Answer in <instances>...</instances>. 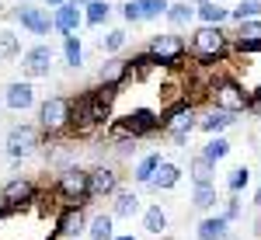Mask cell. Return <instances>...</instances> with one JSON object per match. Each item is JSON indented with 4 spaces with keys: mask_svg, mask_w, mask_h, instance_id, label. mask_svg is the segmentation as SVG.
Returning <instances> with one entry per match:
<instances>
[{
    "mask_svg": "<svg viewBox=\"0 0 261 240\" xmlns=\"http://www.w3.org/2000/svg\"><path fill=\"white\" fill-rule=\"evenodd\" d=\"M233 52V39L226 35L223 24H199L195 32H188V56L199 66H220Z\"/></svg>",
    "mask_w": 261,
    "mask_h": 240,
    "instance_id": "obj_1",
    "label": "cell"
},
{
    "mask_svg": "<svg viewBox=\"0 0 261 240\" xmlns=\"http://www.w3.org/2000/svg\"><path fill=\"white\" fill-rule=\"evenodd\" d=\"M205 101H209L213 108H223V112L241 115V112H247V104H251V91H247L237 77L216 73V77L205 80Z\"/></svg>",
    "mask_w": 261,
    "mask_h": 240,
    "instance_id": "obj_2",
    "label": "cell"
},
{
    "mask_svg": "<svg viewBox=\"0 0 261 240\" xmlns=\"http://www.w3.org/2000/svg\"><path fill=\"white\" fill-rule=\"evenodd\" d=\"M112 122V108H105L94 101L91 91H84L73 98V119H70V132L77 136V140H91L98 129H105Z\"/></svg>",
    "mask_w": 261,
    "mask_h": 240,
    "instance_id": "obj_3",
    "label": "cell"
},
{
    "mask_svg": "<svg viewBox=\"0 0 261 240\" xmlns=\"http://www.w3.org/2000/svg\"><path fill=\"white\" fill-rule=\"evenodd\" d=\"M70 119H73V98L66 94H53L39 104V129L42 140H60L63 132H70Z\"/></svg>",
    "mask_w": 261,
    "mask_h": 240,
    "instance_id": "obj_4",
    "label": "cell"
},
{
    "mask_svg": "<svg viewBox=\"0 0 261 240\" xmlns=\"http://www.w3.org/2000/svg\"><path fill=\"white\" fill-rule=\"evenodd\" d=\"M53 195L63 199V205H87L91 202V171L87 167H63L56 174V184H53Z\"/></svg>",
    "mask_w": 261,
    "mask_h": 240,
    "instance_id": "obj_5",
    "label": "cell"
},
{
    "mask_svg": "<svg viewBox=\"0 0 261 240\" xmlns=\"http://www.w3.org/2000/svg\"><path fill=\"white\" fill-rule=\"evenodd\" d=\"M161 119H164V136H171L178 146H185L188 136L199 129V112H195V104H192L188 98L167 104V108L161 112Z\"/></svg>",
    "mask_w": 261,
    "mask_h": 240,
    "instance_id": "obj_6",
    "label": "cell"
},
{
    "mask_svg": "<svg viewBox=\"0 0 261 240\" xmlns=\"http://www.w3.org/2000/svg\"><path fill=\"white\" fill-rule=\"evenodd\" d=\"M146 52L161 63V70H178L181 60L188 56V39L171 28V32H161V35H153L146 42Z\"/></svg>",
    "mask_w": 261,
    "mask_h": 240,
    "instance_id": "obj_7",
    "label": "cell"
},
{
    "mask_svg": "<svg viewBox=\"0 0 261 240\" xmlns=\"http://www.w3.org/2000/svg\"><path fill=\"white\" fill-rule=\"evenodd\" d=\"M39 199H42L39 181L28 178V174H14L11 181H4V188H0V202H4L7 216H11V212H18V209H28V205H35Z\"/></svg>",
    "mask_w": 261,
    "mask_h": 240,
    "instance_id": "obj_8",
    "label": "cell"
},
{
    "mask_svg": "<svg viewBox=\"0 0 261 240\" xmlns=\"http://www.w3.org/2000/svg\"><path fill=\"white\" fill-rule=\"evenodd\" d=\"M11 14H14V21H18L28 35H49V32H56L49 7H39V4H32V0H21Z\"/></svg>",
    "mask_w": 261,
    "mask_h": 240,
    "instance_id": "obj_9",
    "label": "cell"
},
{
    "mask_svg": "<svg viewBox=\"0 0 261 240\" xmlns=\"http://www.w3.org/2000/svg\"><path fill=\"white\" fill-rule=\"evenodd\" d=\"M119 122L125 125V132H129L133 140L164 132V119H161V112H153V108H133V112H125Z\"/></svg>",
    "mask_w": 261,
    "mask_h": 240,
    "instance_id": "obj_10",
    "label": "cell"
},
{
    "mask_svg": "<svg viewBox=\"0 0 261 240\" xmlns=\"http://www.w3.org/2000/svg\"><path fill=\"white\" fill-rule=\"evenodd\" d=\"M49 70H53V45H32V49H24L21 52V73L28 80H39V77H49Z\"/></svg>",
    "mask_w": 261,
    "mask_h": 240,
    "instance_id": "obj_11",
    "label": "cell"
},
{
    "mask_svg": "<svg viewBox=\"0 0 261 240\" xmlns=\"http://www.w3.org/2000/svg\"><path fill=\"white\" fill-rule=\"evenodd\" d=\"M87 212H84V205H63L60 212H56V237L60 240H73L81 237V233H87Z\"/></svg>",
    "mask_w": 261,
    "mask_h": 240,
    "instance_id": "obj_12",
    "label": "cell"
},
{
    "mask_svg": "<svg viewBox=\"0 0 261 240\" xmlns=\"http://www.w3.org/2000/svg\"><path fill=\"white\" fill-rule=\"evenodd\" d=\"M42 140V129L39 125H14L11 132H7V153L14 160H24L35 153V146Z\"/></svg>",
    "mask_w": 261,
    "mask_h": 240,
    "instance_id": "obj_13",
    "label": "cell"
},
{
    "mask_svg": "<svg viewBox=\"0 0 261 240\" xmlns=\"http://www.w3.org/2000/svg\"><path fill=\"white\" fill-rule=\"evenodd\" d=\"M122 188V174L115 164H98L91 167V199H112Z\"/></svg>",
    "mask_w": 261,
    "mask_h": 240,
    "instance_id": "obj_14",
    "label": "cell"
},
{
    "mask_svg": "<svg viewBox=\"0 0 261 240\" xmlns=\"http://www.w3.org/2000/svg\"><path fill=\"white\" fill-rule=\"evenodd\" d=\"M233 52H241V56H258L261 52V18L237 24V32H233Z\"/></svg>",
    "mask_w": 261,
    "mask_h": 240,
    "instance_id": "obj_15",
    "label": "cell"
},
{
    "mask_svg": "<svg viewBox=\"0 0 261 240\" xmlns=\"http://www.w3.org/2000/svg\"><path fill=\"white\" fill-rule=\"evenodd\" d=\"M125 80H133V60L125 56H108L98 70V84H112V87H122Z\"/></svg>",
    "mask_w": 261,
    "mask_h": 240,
    "instance_id": "obj_16",
    "label": "cell"
},
{
    "mask_svg": "<svg viewBox=\"0 0 261 240\" xmlns=\"http://www.w3.org/2000/svg\"><path fill=\"white\" fill-rule=\"evenodd\" d=\"M4 104H7L11 112H28V108L35 104V87H32V80H11V84L4 87Z\"/></svg>",
    "mask_w": 261,
    "mask_h": 240,
    "instance_id": "obj_17",
    "label": "cell"
},
{
    "mask_svg": "<svg viewBox=\"0 0 261 240\" xmlns=\"http://www.w3.org/2000/svg\"><path fill=\"white\" fill-rule=\"evenodd\" d=\"M81 24H84V11L73 0H66V4H60V7L53 11V28H56L60 35H77Z\"/></svg>",
    "mask_w": 261,
    "mask_h": 240,
    "instance_id": "obj_18",
    "label": "cell"
},
{
    "mask_svg": "<svg viewBox=\"0 0 261 240\" xmlns=\"http://www.w3.org/2000/svg\"><path fill=\"white\" fill-rule=\"evenodd\" d=\"M233 122H237L233 112H223V108H213V104H209V108L199 115V129L205 132V136H220V132H226Z\"/></svg>",
    "mask_w": 261,
    "mask_h": 240,
    "instance_id": "obj_19",
    "label": "cell"
},
{
    "mask_svg": "<svg viewBox=\"0 0 261 240\" xmlns=\"http://www.w3.org/2000/svg\"><path fill=\"white\" fill-rule=\"evenodd\" d=\"M233 223L223 220V216H205L199 223V230H195V237L199 240H237V233L230 230Z\"/></svg>",
    "mask_w": 261,
    "mask_h": 240,
    "instance_id": "obj_20",
    "label": "cell"
},
{
    "mask_svg": "<svg viewBox=\"0 0 261 240\" xmlns=\"http://www.w3.org/2000/svg\"><path fill=\"white\" fill-rule=\"evenodd\" d=\"M140 209H143L140 195H136L133 188H119V192L112 195V216H115V220H133Z\"/></svg>",
    "mask_w": 261,
    "mask_h": 240,
    "instance_id": "obj_21",
    "label": "cell"
},
{
    "mask_svg": "<svg viewBox=\"0 0 261 240\" xmlns=\"http://www.w3.org/2000/svg\"><path fill=\"white\" fill-rule=\"evenodd\" d=\"M178 181H181V167L174 160H161V167L153 171V178H150L146 188H153V192H171Z\"/></svg>",
    "mask_w": 261,
    "mask_h": 240,
    "instance_id": "obj_22",
    "label": "cell"
},
{
    "mask_svg": "<svg viewBox=\"0 0 261 240\" xmlns=\"http://www.w3.org/2000/svg\"><path fill=\"white\" fill-rule=\"evenodd\" d=\"M164 18H167V24H171L174 32H181V28H192V21L199 18V11H195V4H188V0H174Z\"/></svg>",
    "mask_w": 261,
    "mask_h": 240,
    "instance_id": "obj_23",
    "label": "cell"
},
{
    "mask_svg": "<svg viewBox=\"0 0 261 240\" xmlns=\"http://www.w3.org/2000/svg\"><path fill=\"white\" fill-rule=\"evenodd\" d=\"M87 237L91 240H115V216L112 212H98V216H91L87 223Z\"/></svg>",
    "mask_w": 261,
    "mask_h": 240,
    "instance_id": "obj_24",
    "label": "cell"
},
{
    "mask_svg": "<svg viewBox=\"0 0 261 240\" xmlns=\"http://www.w3.org/2000/svg\"><path fill=\"white\" fill-rule=\"evenodd\" d=\"M143 230H146L150 237L167 233V212H164L161 202H153V205H146V209H143Z\"/></svg>",
    "mask_w": 261,
    "mask_h": 240,
    "instance_id": "obj_25",
    "label": "cell"
},
{
    "mask_svg": "<svg viewBox=\"0 0 261 240\" xmlns=\"http://www.w3.org/2000/svg\"><path fill=\"white\" fill-rule=\"evenodd\" d=\"M195 11H199L202 24H226L230 21V7H223L220 0H202V4H195Z\"/></svg>",
    "mask_w": 261,
    "mask_h": 240,
    "instance_id": "obj_26",
    "label": "cell"
},
{
    "mask_svg": "<svg viewBox=\"0 0 261 240\" xmlns=\"http://www.w3.org/2000/svg\"><path fill=\"white\" fill-rule=\"evenodd\" d=\"M216 202H220V192H216V184H213V181H205V184H195V188H192V209L209 212Z\"/></svg>",
    "mask_w": 261,
    "mask_h": 240,
    "instance_id": "obj_27",
    "label": "cell"
},
{
    "mask_svg": "<svg viewBox=\"0 0 261 240\" xmlns=\"http://www.w3.org/2000/svg\"><path fill=\"white\" fill-rule=\"evenodd\" d=\"M161 160H164L161 153H146V157H140V160H136V167H133V181L146 188V184H150V178H153V171L161 167Z\"/></svg>",
    "mask_w": 261,
    "mask_h": 240,
    "instance_id": "obj_28",
    "label": "cell"
},
{
    "mask_svg": "<svg viewBox=\"0 0 261 240\" xmlns=\"http://www.w3.org/2000/svg\"><path fill=\"white\" fill-rule=\"evenodd\" d=\"M230 150H233V143H230V140L220 132V136H209V140H205V146H202V157L213 160V164H220V160L230 157Z\"/></svg>",
    "mask_w": 261,
    "mask_h": 240,
    "instance_id": "obj_29",
    "label": "cell"
},
{
    "mask_svg": "<svg viewBox=\"0 0 261 240\" xmlns=\"http://www.w3.org/2000/svg\"><path fill=\"white\" fill-rule=\"evenodd\" d=\"M108 18H112V4L108 0H91L84 7V24H91V28H101Z\"/></svg>",
    "mask_w": 261,
    "mask_h": 240,
    "instance_id": "obj_30",
    "label": "cell"
},
{
    "mask_svg": "<svg viewBox=\"0 0 261 240\" xmlns=\"http://www.w3.org/2000/svg\"><path fill=\"white\" fill-rule=\"evenodd\" d=\"M188 174H192L195 184H205V181H213V174H216V164H213V160H205L202 153H195V157L188 160Z\"/></svg>",
    "mask_w": 261,
    "mask_h": 240,
    "instance_id": "obj_31",
    "label": "cell"
},
{
    "mask_svg": "<svg viewBox=\"0 0 261 240\" xmlns=\"http://www.w3.org/2000/svg\"><path fill=\"white\" fill-rule=\"evenodd\" d=\"M125 42H129L125 28H108V32L101 35V52H105V56H119L122 49H125Z\"/></svg>",
    "mask_w": 261,
    "mask_h": 240,
    "instance_id": "obj_32",
    "label": "cell"
},
{
    "mask_svg": "<svg viewBox=\"0 0 261 240\" xmlns=\"http://www.w3.org/2000/svg\"><path fill=\"white\" fill-rule=\"evenodd\" d=\"M63 60H66V66H73V70H81V66H84L81 35H63Z\"/></svg>",
    "mask_w": 261,
    "mask_h": 240,
    "instance_id": "obj_33",
    "label": "cell"
},
{
    "mask_svg": "<svg viewBox=\"0 0 261 240\" xmlns=\"http://www.w3.org/2000/svg\"><path fill=\"white\" fill-rule=\"evenodd\" d=\"M45 160L49 164H56V167H70L73 164V146H63V143H49L45 140Z\"/></svg>",
    "mask_w": 261,
    "mask_h": 240,
    "instance_id": "obj_34",
    "label": "cell"
},
{
    "mask_svg": "<svg viewBox=\"0 0 261 240\" xmlns=\"http://www.w3.org/2000/svg\"><path fill=\"white\" fill-rule=\"evenodd\" d=\"M261 18V0H237V7H230V21L241 24V21H254Z\"/></svg>",
    "mask_w": 261,
    "mask_h": 240,
    "instance_id": "obj_35",
    "label": "cell"
},
{
    "mask_svg": "<svg viewBox=\"0 0 261 240\" xmlns=\"http://www.w3.org/2000/svg\"><path fill=\"white\" fill-rule=\"evenodd\" d=\"M21 56V35L11 28H0V60H18Z\"/></svg>",
    "mask_w": 261,
    "mask_h": 240,
    "instance_id": "obj_36",
    "label": "cell"
},
{
    "mask_svg": "<svg viewBox=\"0 0 261 240\" xmlns=\"http://www.w3.org/2000/svg\"><path fill=\"white\" fill-rule=\"evenodd\" d=\"M247 184H251V167H247V164H237V167L226 174V192H230V195H241Z\"/></svg>",
    "mask_w": 261,
    "mask_h": 240,
    "instance_id": "obj_37",
    "label": "cell"
},
{
    "mask_svg": "<svg viewBox=\"0 0 261 240\" xmlns=\"http://www.w3.org/2000/svg\"><path fill=\"white\" fill-rule=\"evenodd\" d=\"M136 7H140V18L143 21H157V18L167 14L171 0H136Z\"/></svg>",
    "mask_w": 261,
    "mask_h": 240,
    "instance_id": "obj_38",
    "label": "cell"
},
{
    "mask_svg": "<svg viewBox=\"0 0 261 240\" xmlns=\"http://www.w3.org/2000/svg\"><path fill=\"white\" fill-rule=\"evenodd\" d=\"M129 60H133V80L146 77V73H153V70H161V63L153 60L146 49H143V52H136V56H129Z\"/></svg>",
    "mask_w": 261,
    "mask_h": 240,
    "instance_id": "obj_39",
    "label": "cell"
},
{
    "mask_svg": "<svg viewBox=\"0 0 261 240\" xmlns=\"http://www.w3.org/2000/svg\"><path fill=\"white\" fill-rule=\"evenodd\" d=\"M119 91H122V87H112V84H98V87H91L94 101H98V104H105V108H112V104H115Z\"/></svg>",
    "mask_w": 261,
    "mask_h": 240,
    "instance_id": "obj_40",
    "label": "cell"
},
{
    "mask_svg": "<svg viewBox=\"0 0 261 240\" xmlns=\"http://www.w3.org/2000/svg\"><path fill=\"white\" fill-rule=\"evenodd\" d=\"M241 212H244V209H241V195H230L220 216H223V220H230V223H237V220H241Z\"/></svg>",
    "mask_w": 261,
    "mask_h": 240,
    "instance_id": "obj_41",
    "label": "cell"
},
{
    "mask_svg": "<svg viewBox=\"0 0 261 240\" xmlns=\"http://www.w3.org/2000/svg\"><path fill=\"white\" fill-rule=\"evenodd\" d=\"M122 18L129 21V24H143V18H140V7H136V0H125V4H122Z\"/></svg>",
    "mask_w": 261,
    "mask_h": 240,
    "instance_id": "obj_42",
    "label": "cell"
},
{
    "mask_svg": "<svg viewBox=\"0 0 261 240\" xmlns=\"http://www.w3.org/2000/svg\"><path fill=\"white\" fill-rule=\"evenodd\" d=\"M247 112H251L254 119H261V84L251 91V104H247Z\"/></svg>",
    "mask_w": 261,
    "mask_h": 240,
    "instance_id": "obj_43",
    "label": "cell"
},
{
    "mask_svg": "<svg viewBox=\"0 0 261 240\" xmlns=\"http://www.w3.org/2000/svg\"><path fill=\"white\" fill-rule=\"evenodd\" d=\"M60 4H66V0H45V7H53V11H56Z\"/></svg>",
    "mask_w": 261,
    "mask_h": 240,
    "instance_id": "obj_44",
    "label": "cell"
},
{
    "mask_svg": "<svg viewBox=\"0 0 261 240\" xmlns=\"http://www.w3.org/2000/svg\"><path fill=\"white\" fill-rule=\"evenodd\" d=\"M254 205H258V209H261V184H258V188H254Z\"/></svg>",
    "mask_w": 261,
    "mask_h": 240,
    "instance_id": "obj_45",
    "label": "cell"
},
{
    "mask_svg": "<svg viewBox=\"0 0 261 240\" xmlns=\"http://www.w3.org/2000/svg\"><path fill=\"white\" fill-rule=\"evenodd\" d=\"M115 240H140V237H133V233H119Z\"/></svg>",
    "mask_w": 261,
    "mask_h": 240,
    "instance_id": "obj_46",
    "label": "cell"
},
{
    "mask_svg": "<svg viewBox=\"0 0 261 240\" xmlns=\"http://www.w3.org/2000/svg\"><path fill=\"white\" fill-rule=\"evenodd\" d=\"M73 4H77V7H81V11H84V7H87V4H91V0H73Z\"/></svg>",
    "mask_w": 261,
    "mask_h": 240,
    "instance_id": "obj_47",
    "label": "cell"
},
{
    "mask_svg": "<svg viewBox=\"0 0 261 240\" xmlns=\"http://www.w3.org/2000/svg\"><path fill=\"white\" fill-rule=\"evenodd\" d=\"M0 212H7V209H4V202H0Z\"/></svg>",
    "mask_w": 261,
    "mask_h": 240,
    "instance_id": "obj_48",
    "label": "cell"
},
{
    "mask_svg": "<svg viewBox=\"0 0 261 240\" xmlns=\"http://www.w3.org/2000/svg\"><path fill=\"white\" fill-rule=\"evenodd\" d=\"M4 216H7V212H0V223H4Z\"/></svg>",
    "mask_w": 261,
    "mask_h": 240,
    "instance_id": "obj_49",
    "label": "cell"
}]
</instances>
